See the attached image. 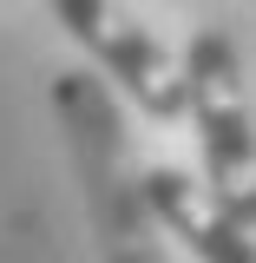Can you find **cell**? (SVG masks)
<instances>
[{
  "instance_id": "obj_1",
  "label": "cell",
  "mask_w": 256,
  "mask_h": 263,
  "mask_svg": "<svg viewBox=\"0 0 256 263\" xmlns=\"http://www.w3.org/2000/svg\"><path fill=\"white\" fill-rule=\"evenodd\" d=\"M53 112L66 125V145H72V164H79L86 211H92L105 263H164L158 237H151L158 217L145 204V171L131 164L125 119H119V99L105 86V72H86V66L53 72Z\"/></svg>"
},
{
  "instance_id": "obj_2",
  "label": "cell",
  "mask_w": 256,
  "mask_h": 263,
  "mask_svg": "<svg viewBox=\"0 0 256 263\" xmlns=\"http://www.w3.org/2000/svg\"><path fill=\"white\" fill-rule=\"evenodd\" d=\"M184 119L204 152V191L256 230V112L243 86V53L224 27H197L184 46Z\"/></svg>"
},
{
  "instance_id": "obj_3",
  "label": "cell",
  "mask_w": 256,
  "mask_h": 263,
  "mask_svg": "<svg viewBox=\"0 0 256 263\" xmlns=\"http://www.w3.org/2000/svg\"><path fill=\"white\" fill-rule=\"evenodd\" d=\"M53 20L86 46V60L145 119H158V125L184 119V60L131 13L125 0H53Z\"/></svg>"
},
{
  "instance_id": "obj_4",
  "label": "cell",
  "mask_w": 256,
  "mask_h": 263,
  "mask_svg": "<svg viewBox=\"0 0 256 263\" xmlns=\"http://www.w3.org/2000/svg\"><path fill=\"white\" fill-rule=\"evenodd\" d=\"M145 204H151L158 230H171L197 263H256V230L237 224L204 191V178L178 171V164H151L145 171Z\"/></svg>"
}]
</instances>
